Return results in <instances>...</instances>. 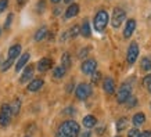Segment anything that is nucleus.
<instances>
[{"label":"nucleus","mask_w":151,"mask_h":137,"mask_svg":"<svg viewBox=\"0 0 151 137\" xmlns=\"http://www.w3.org/2000/svg\"><path fill=\"white\" fill-rule=\"evenodd\" d=\"M81 133L78 122L75 121H65L60 125L58 128V136L60 137H78Z\"/></svg>","instance_id":"1"},{"label":"nucleus","mask_w":151,"mask_h":137,"mask_svg":"<svg viewBox=\"0 0 151 137\" xmlns=\"http://www.w3.org/2000/svg\"><path fill=\"white\" fill-rule=\"evenodd\" d=\"M108 13L105 11V10H100L99 13L94 15V29H96L97 32H104V29L107 28V24H108Z\"/></svg>","instance_id":"2"},{"label":"nucleus","mask_w":151,"mask_h":137,"mask_svg":"<svg viewBox=\"0 0 151 137\" xmlns=\"http://www.w3.org/2000/svg\"><path fill=\"white\" fill-rule=\"evenodd\" d=\"M11 116H13L11 107L9 104H3L0 108V126H3V128L9 126L11 122Z\"/></svg>","instance_id":"3"},{"label":"nucleus","mask_w":151,"mask_h":137,"mask_svg":"<svg viewBox=\"0 0 151 137\" xmlns=\"http://www.w3.org/2000/svg\"><path fill=\"white\" fill-rule=\"evenodd\" d=\"M130 96H132V86L128 85V83L121 85L118 93H116V101H118L119 104H125L126 100H128Z\"/></svg>","instance_id":"4"},{"label":"nucleus","mask_w":151,"mask_h":137,"mask_svg":"<svg viewBox=\"0 0 151 137\" xmlns=\"http://www.w3.org/2000/svg\"><path fill=\"white\" fill-rule=\"evenodd\" d=\"M125 18H126L125 10L116 7V9L112 11V17H111V25H112V28H115V29L119 28L121 25H122V22L125 21Z\"/></svg>","instance_id":"5"},{"label":"nucleus","mask_w":151,"mask_h":137,"mask_svg":"<svg viewBox=\"0 0 151 137\" xmlns=\"http://www.w3.org/2000/svg\"><path fill=\"white\" fill-rule=\"evenodd\" d=\"M90 94H92V87H90V85H87V83L78 85L76 90H75V96H76L78 100H86Z\"/></svg>","instance_id":"6"},{"label":"nucleus","mask_w":151,"mask_h":137,"mask_svg":"<svg viewBox=\"0 0 151 137\" xmlns=\"http://www.w3.org/2000/svg\"><path fill=\"white\" fill-rule=\"evenodd\" d=\"M139 57V44L136 42H132L130 46H129L128 49V54H126V60H128V62L130 65L134 64L136 62V60Z\"/></svg>","instance_id":"7"},{"label":"nucleus","mask_w":151,"mask_h":137,"mask_svg":"<svg viewBox=\"0 0 151 137\" xmlns=\"http://www.w3.org/2000/svg\"><path fill=\"white\" fill-rule=\"evenodd\" d=\"M82 72L85 75H92L97 68V61L96 60H86V61H83L82 62Z\"/></svg>","instance_id":"8"},{"label":"nucleus","mask_w":151,"mask_h":137,"mask_svg":"<svg viewBox=\"0 0 151 137\" xmlns=\"http://www.w3.org/2000/svg\"><path fill=\"white\" fill-rule=\"evenodd\" d=\"M53 67V60L51 58H42L39 62H37V69H39V72H47V71H50V68Z\"/></svg>","instance_id":"9"},{"label":"nucleus","mask_w":151,"mask_h":137,"mask_svg":"<svg viewBox=\"0 0 151 137\" xmlns=\"http://www.w3.org/2000/svg\"><path fill=\"white\" fill-rule=\"evenodd\" d=\"M134 29H136V21H134V19H128V22H126L125 29H124V36L126 37V39H129V37L133 35Z\"/></svg>","instance_id":"10"},{"label":"nucleus","mask_w":151,"mask_h":137,"mask_svg":"<svg viewBox=\"0 0 151 137\" xmlns=\"http://www.w3.org/2000/svg\"><path fill=\"white\" fill-rule=\"evenodd\" d=\"M103 89H104L105 93H108V94H114V91H115L114 79L112 78H105L104 82H103Z\"/></svg>","instance_id":"11"},{"label":"nucleus","mask_w":151,"mask_h":137,"mask_svg":"<svg viewBox=\"0 0 151 137\" xmlns=\"http://www.w3.org/2000/svg\"><path fill=\"white\" fill-rule=\"evenodd\" d=\"M32 76H33V65H28L27 68L24 69V73L21 75V78H19V82L27 83Z\"/></svg>","instance_id":"12"},{"label":"nucleus","mask_w":151,"mask_h":137,"mask_svg":"<svg viewBox=\"0 0 151 137\" xmlns=\"http://www.w3.org/2000/svg\"><path fill=\"white\" fill-rule=\"evenodd\" d=\"M79 13V4H71L68 6V9H67V11H65V19H69V18H73L75 15H78Z\"/></svg>","instance_id":"13"},{"label":"nucleus","mask_w":151,"mask_h":137,"mask_svg":"<svg viewBox=\"0 0 151 137\" xmlns=\"http://www.w3.org/2000/svg\"><path fill=\"white\" fill-rule=\"evenodd\" d=\"M43 79L40 78H36V79H33V80H31V83L28 85V90L29 91H37V90H40L42 87H43Z\"/></svg>","instance_id":"14"},{"label":"nucleus","mask_w":151,"mask_h":137,"mask_svg":"<svg viewBox=\"0 0 151 137\" xmlns=\"http://www.w3.org/2000/svg\"><path fill=\"white\" fill-rule=\"evenodd\" d=\"M29 57H31V55H29V53H24V54L19 57L18 62H17V65H15V71H17V72H19V71H21V69L27 65V62L29 61Z\"/></svg>","instance_id":"15"},{"label":"nucleus","mask_w":151,"mask_h":137,"mask_svg":"<svg viewBox=\"0 0 151 137\" xmlns=\"http://www.w3.org/2000/svg\"><path fill=\"white\" fill-rule=\"evenodd\" d=\"M96 125H97V119L94 115H87V116L83 118V126L86 129H92V128H94Z\"/></svg>","instance_id":"16"},{"label":"nucleus","mask_w":151,"mask_h":137,"mask_svg":"<svg viewBox=\"0 0 151 137\" xmlns=\"http://www.w3.org/2000/svg\"><path fill=\"white\" fill-rule=\"evenodd\" d=\"M19 54H21V46L19 44H14L10 47V50H9V58L10 60H15Z\"/></svg>","instance_id":"17"},{"label":"nucleus","mask_w":151,"mask_h":137,"mask_svg":"<svg viewBox=\"0 0 151 137\" xmlns=\"http://www.w3.org/2000/svg\"><path fill=\"white\" fill-rule=\"evenodd\" d=\"M46 36H47V27H40L35 33V40L42 42Z\"/></svg>","instance_id":"18"},{"label":"nucleus","mask_w":151,"mask_h":137,"mask_svg":"<svg viewBox=\"0 0 151 137\" xmlns=\"http://www.w3.org/2000/svg\"><path fill=\"white\" fill-rule=\"evenodd\" d=\"M144 122H146V115L143 114V112L134 114V116H133V125L134 126H142Z\"/></svg>","instance_id":"19"},{"label":"nucleus","mask_w":151,"mask_h":137,"mask_svg":"<svg viewBox=\"0 0 151 137\" xmlns=\"http://www.w3.org/2000/svg\"><path fill=\"white\" fill-rule=\"evenodd\" d=\"M81 35L85 37H89L90 35H92V29H90V25H89V22H87L86 19L83 21L82 27H81Z\"/></svg>","instance_id":"20"},{"label":"nucleus","mask_w":151,"mask_h":137,"mask_svg":"<svg viewBox=\"0 0 151 137\" xmlns=\"http://www.w3.org/2000/svg\"><path fill=\"white\" fill-rule=\"evenodd\" d=\"M71 55H69V53H64L63 54V57H61V67L65 69H69V67H71Z\"/></svg>","instance_id":"21"},{"label":"nucleus","mask_w":151,"mask_h":137,"mask_svg":"<svg viewBox=\"0 0 151 137\" xmlns=\"http://www.w3.org/2000/svg\"><path fill=\"white\" fill-rule=\"evenodd\" d=\"M128 125H129V121L126 118H119L116 121V130L118 132H122L125 129H128Z\"/></svg>","instance_id":"22"},{"label":"nucleus","mask_w":151,"mask_h":137,"mask_svg":"<svg viewBox=\"0 0 151 137\" xmlns=\"http://www.w3.org/2000/svg\"><path fill=\"white\" fill-rule=\"evenodd\" d=\"M65 72H67V69L63 68V67L60 65V67L54 68V71H53V76H54V79H61V78H64Z\"/></svg>","instance_id":"23"},{"label":"nucleus","mask_w":151,"mask_h":137,"mask_svg":"<svg viewBox=\"0 0 151 137\" xmlns=\"http://www.w3.org/2000/svg\"><path fill=\"white\" fill-rule=\"evenodd\" d=\"M142 69L143 71H146V72H150L151 71V57H144L142 60Z\"/></svg>","instance_id":"24"},{"label":"nucleus","mask_w":151,"mask_h":137,"mask_svg":"<svg viewBox=\"0 0 151 137\" xmlns=\"http://www.w3.org/2000/svg\"><path fill=\"white\" fill-rule=\"evenodd\" d=\"M10 107H11V112H13V115H17L19 112V110H21V100H19V98H15Z\"/></svg>","instance_id":"25"},{"label":"nucleus","mask_w":151,"mask_h":137,"mask_svg":"<svg viewBox=\"0 0 151 137\" xmlns=\"http://www.w3.org/2000/svg\"><path fill=\"white\" fill-rule=\"evenodd\" d=\"M79 33H81V27H79V25H73V27L69 28L67 36H68V37H76Z\"/></svg>","instance_id":"26"},{"label":"nucleus","mask_w":151,"mask_h":137,"mask_svg":"<svg viewBox=\"0 0 151 137\" xmlns=\"http://www.w3.org/2000/svg\"><path fill=\"white\" fill-rule=\"evenodd\" d=\"M100 79H101V72L94 71V72L92 73V83L93 85H99V83H100Z\"/></svg>","instance_id":"27"},{"label":"nucleus","mask_w":151,"mask_h":137,"mask_svg":"<svg viewBox=\"0 0 151 137\" xmlns=\"http://www.w3.org/2000/svg\"><path fill=\"white\" fill-rule=\"evenodd\" d=\"M125 104L128 105V108H133V107H136V104H137V100H136V97L134 96H130L128 100H126Z\"/></svg>","instance_id":"28"},{"label":"nucleus","mask_w":151,"mask_h":137,"mask_svg":"<svg viewBox=\"0 0 151 137\" xmlns=\"http://www.w3.org/2000/svg\"><path fill=\"white\" fill-rule=\"evenodd\" d=\"M13 62H14V60H10V58H7V61H4L3 64H1V71L4 72V71H7V69L13 65Z\"/></svg>","instance_id":"29"},{"label":"nucleus","mask_w":151,"mask_h":137,"mask_svg":"<svg viewBox=\"0 0 151 137\" xmlns=\"http://www.w3.org/2000/svg\"><path fill=\"white\" fill-rule=\"evenodd\" d=\"M89 50H90L89 47H83L82 50H81V51L78 53V57H79V58H85V57H86V55L89 54Z\"/></svg>","instance_id":"30"},{"label":"nucleus","mask_w":151,"mask_h":137,"mask_svg":"<svg viewBox=\"0 0 151 137\" xmlns=\"http://www.w3.org/2000/svg\"><path fill=\"white\" fill-rule=\"evenodd\" d=\"M129 137H140V130L139 129H130L128 133Z\"/></svg>","instance_id":"31"},{"label":"nucleus","mask_w":151,"mask_h":137,"mask_svg":"<svg viewBox=\"0 0 151 137\" xmlns=\"http://www.w3.org/2000/svg\"><path fill=\"white\" fill-rule=\"evenodd\" d=\"M9 6V0H0V13H3Z\"/></svg>","instance_id":"32"},{"label":"nucleus","mask_w":151,"mask_h":137,"mask_svg":"<svg viewBox=\"0 0 151 137\" xmlns=\"http://www.w3.org/2000/svg\"><path fill=\"white\" fill-rule=\"evenodd\" d=\"M143 85H144L146 87H148L151 85V73H150V75H147L146 78L143 79Z\"/></svg>","instance_id":"33"},{"label":"nucleus","mask_w":151,"mask_h":137,"mask_svg":"<svg viewBox=\"0 0 151 137\" xmlns=\"http://www.w3.org/2000/svg\"><path fill=\"white\" fill-rule=\"evenodd\" d=\"M45 7H46V3H45V0H40V1L37 3V11H39V13H42V11L45 10Z\"/></svg>","instance_id":"34"},{"label":"nucleus","mask_w":151,"mask_h":137,"mask_svg":"<svg viewBox=\"0 0 151 137\" xmlns=\"http://www.w3.org/2000/svg\"><path fill=\"white\" fill-rule=\"evenodd\" d=\"M13 18H14L13 14H9V17H7V21H6V24H4V28H6V29H7V28H10V24H11Z\"/></svg>","instance_id":"35"},{"label":"nucleus","mask_w":151,"mask_h":137,"mask_svg":"<svg viewBox=\"0 0 151 137\" xmlns=\"http://www.w3.org/2000/svg\"><path fill=\"white\" fill-rule=\"evenodd\" d=\"M140 137H151V132L150 130H146V132L140 133Z\"/></svg>","instance_id":"36"},{"label":"nucleus","mask_w":151,"mask_h":137,"mask_svg":"<svg viewBox=\"0 0 151 137\" xmlns=\"http://www.w3.org/2000/svg\"><path fill=\"white\" fill-rule=\"evenodd\" d=\"M28 0H17V3H18V6H24L25 3H27Z\"/></svg>","instance_id":"37"},{"label":"nucleus","mask_w":151,"mask_h":137,"mask_svg":"<svg viewBox=\"0 0 151 137\" xmlns=\"http://www.w3.org/2000/svg\"><path fill=\"white\" fill-rule=\"evenodd\" d=\"M81 137H90V132H85L81 134Z\"/></svg>","instance_id":"38"},{"label":"nucleus","mask_w":151,"mask_h":137,"mask_svg":"<svg viewBox=\"0 0 151 137\" xmlns=\"http://www.w3.org/2000/svg\"><path fill=\"white\" fill-rule=\"evenodd\" d=\"M97 133H99V134H103V133H104V128H100L97 130Z\"/></svg>","instance_id":"39"},{"label":"nucleus","mask_w":151,"mask_h":137,"mask_svg":"<svg viewBox=\"0 0 151 137\" xmlns=\"http://www.w3.org/2000/svg\"><path fill=\"white\" fill-rule=\"evenodd\" d=\"M51 1H53V3H54V4H57V3H60V1H61V0H51Z\"/></svg>","instance_id":"40"},{"label":"nucleus","mask_w":151,"mask_h":137,"mask_svg":"<svg viewBox=\"0 0 151 137\" xmlns=\"http://www.w3.org/2000/svg\"><path fill=\"white\" fill-rule=\"evenodd\" d=\"M65 3H71V1H72V0H64Z\"/></svg>","instance_id":"41"},{"label":"nucleus","mask_w":151,"mask_h":137,"mask_svg":"<svg viewBox=\"0 0 151 137\" xmlns=\"http://www.w3.org/2000/svg\"><path fill=\"white\" fill-rule=\"evenodd\" d=\"M147 89H148V91H150V93H151V85H150V86H148V87H147Z\"/></svg>","instance_id":"42"},{"label":"nucleus","mask_w":151,"mask_h":137,"mask_svg":"<svg viewBox=\"0 0 151 137\" xmlns=\"http://www.w3.org/2000/svg\"><path fill=\"white\" fill-rule=\"evenodd\" d=\"M0 61H1V57H0Z\"/></svg>","instance_id":"43"},{"label":"nucleus","mask_w":151,"mask_h":137,"mask_svg":"<svg viewBox=\"0 0 151 137\" xmlns=\"http://www.w3.org/2000/svg\"><path fill=\"white\" fill-rule=\"evenodd\" d=\"M0 33H1V29H0Z\"/></svg>","instance_id":"44"},{"label":"nucleus","mask_w":151,"mask_h":137,"mask_svg":"<svg viewBox=\"0 0 151 137\" xmlns=\"http://www.w3.org/2000/svg\"><path fill=\"white\" fill-rule=\"evenodd\" d=\"M25 137H29V136H25Z\"/></svg>","instance_id":"45"},{"label":"nucleus","mask_w":151,"mask_h":137,"mask_svg":"<svg viewBox=\"0 0 151 137\" xmlns=\"http://www.w3.org/2000/svg\"><path fill=\"white\" fill-rule=\"evenodd\" d=\"M118 137H119V136H118Z\"/></svg>","instance_id":"46"}]
</instances>
